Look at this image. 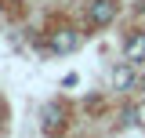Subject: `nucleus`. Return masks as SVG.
<instances>
[{"instance_id":"0eeeda50","label":"nucleus","mask_w":145,"mask_h":138,"mask_svg":"<svg viewBox=\"0 0 145 138\" xmlns=\"http://www.w3.org/2000/svg\"><path fill=\"white\" fill-rule=\"evenodd\" d=\"M142 87H145V73H142Z\"/></svg>"},{"instance_id":"6e6552de","label":"nucleus","mask_w":145,"mask_h":138,"mask_svg":"<svg viewBox=\"0 0 145 138\" xmlns=\"http://www.w3.org/2000/svg\"><path fill=\"white\" fill-rule=\"evenodd\" d=\"M11 4H18V0H11Z\"/></svg>"},{"instance_id":"f03ea898","label":"nucleus","mask_w":145,"mask_h":138,"mask_svg":"<svg viewBox=\"0 0 145 138\" xmlns=\"http://www.w3.org/2000/svg\"><path fill=\"white\" fill-rule=\"evenodd\" d=\"M47 47H51L54 55H72L80 47V33H76V29H54L51 40H47Z\"/></svg>"},{"instance_id":"423d86ee","label":"nucleus","mask_w":145,"mask_h":138,"mask_svg":"<svg viewBox=\"0 0 145 138\" xmlns=\"http://www.w3.org/2000/svg\"><path fill=\"white\" fill-rule=\"evenodd\" d=\"M138 116H142V113H138L134 105H127V109H123V124H127V127H138V124H142Z\"/></svg>"},{"instance_id":"7ed1b4c3","label":"nucleus","mask_w":145,"mask_h":138,"mask_svg":"<svg viewBox=\"0 0 145 138\" xmlns=\"http://www.w3.org/2000/svg\"><path fill=\"white\" fill-rule=\"evenodd\" d=\"M65 127V109L58 102H51V105H44V135H58Z\"/></svg>"},{"instance_id":"39448f33","label":"nucleus","mask_w":145,"mask_h":138,"mask_svg":"<svg viewBox=\"0 0 145 138\" xmlns=\"http://www.w3.org/2000/svg\"><path fill=\"white\" fill-rule=\"evenodd\" d=\"M131 84H134V69H131V62L120 66V69H112V87H116V91H127Z\"/></svg>"},{"instance_id":"f257e3e1","label":"nucleus","mask_w":145,"mask_h":138,"mask_svg":"<svg viewBox=\"0 0 145 138\" xmlns=\"http://www.w3.org/2000/svg\"><path fill=\"white\" fill-rule=\"evenodd\" d=\"M112 18H116V0H91V7H87V22L94 26V29L109 26Z\"/></svg>"},{"instance_id":"20e7f679","label":"nucleus","mask_w":145,"mask_h":138,"mask_svg":"<svg viewBox=\"0 0 145 138\" xmlns=\"http://www.w3.org/2000/svg\"><path fill=\"white\" fill-rule=\"evenodd\" d=\"M127 62L134 66V62H145V33H131L127 36Z\"/></svg>"}]
</instances>
